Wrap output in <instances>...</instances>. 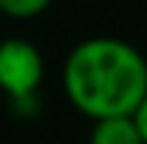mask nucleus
<instances>
[{"label":"nucleus","instance_id":"obj_4","mask_svg":"<svg viewBox=\"0 0 147 144\" xmlns=\"http://www.w3.org/2000/svg\"><path fill=\"white\" fill-rule=\"evenodd\" d=\"M54 0H0V14L11 20H34L40 17Z\"/></svg>","mask_w":147,"mask_h":144},{"label":"nucleus","instance_id":"obj_3","mask_svg":"<svg viewBox=\"0 0 147 144\" xmlns=\"http://www.w3.org/2000/svg\"><path fill=\"white\" fill-rule=\"evenodd\" d=\"M88 144H144L133 116H108L96 119Z\"/></svg>","mask_w":147,"mask_h":144},{"label":"nucleus","instance_id":"obj_5","mask_svg":"<svg viewBox=\"0 0 147 144\" xmlns=\"http://www.w3.org/2000/svg\"><path fill=\"white\" fill-rule=\"evenodd\" d=\"M133 122H136V127H139V133H142V139L147 144V96L139 102V108L133 110Z\"/></svg>","mask_w":147,"mask_h":144},{"label":"nucleus","instance_id":"obj_1","mask_svg":"<svg viewBox=\"0 0 147 144\" xmlns=\"http://www.w3.org/2000/svg\"><path fill=\"white\" fill-rule=\"evenodd\" d=\"M62 88L88 119L133 116L147 96L144 54L116 37H91L71 48L62 68Z\"/></svg>","mask_w":147,"mask_h":144},{"label":"nucleus","instance_id":"obj_2","mask_svg":"<svg viewBox=\"0 0 147 144\" xmlns=\"http://www.w3.org/2000/svg\"><path fill=\"white\" fill-rule=\"evenodd\" d=\"M42 54L37 51L34 42L23 37H9L0 42V90L6 99H23V96H37L40 82H42Z\"/></svg>","mask_w":147,"mask_h":144}]
</instances>
